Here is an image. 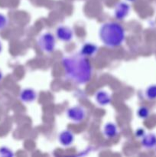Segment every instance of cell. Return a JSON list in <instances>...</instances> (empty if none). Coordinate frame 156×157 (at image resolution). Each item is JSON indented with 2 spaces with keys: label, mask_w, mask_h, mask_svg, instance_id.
<instances>
[{
  "label": "cell",
  "mask_w": 156,
  "mask_h": 157,
  "mask_svg": "<svg viewBox=\"0 0 156 157\" xmlns=\"http://www.w3.org/2000/svg\"><path fill=\"white\" fill-rule=\"evenodd\" d=\"M56 35L58 39L62 41H70L73 38V32L70 28L67 26H60L57 29Z\"/></svg>",
  "instance_id": "5b68a950"
},
{
  "label": "cell",
  "mask_w": 156,
  "mask_h": 157,
  "mask_svg": "<svg viewBox=\"0 0 156 157\" xmlns=\"http://www.w3.org/2000/svg\"><path fill=\"white\" fill-rule=\"evenodd\" d=\"M99 38L105 45L108 47H118L122 44L125 39V31L119 23H104L99 29Z\"/></svg>",
  "instance_id": "7a4b0ae2"
},
{
  "label": "cell",
  "mask_w": 156,
  "mask_h": 157,
  "mask_svg": "<svg viewBox=\"0 0 156 157\" xmlns=\"http://www.w3.org/2000/svg\"><path fill=\"white\" fill-rule=\"evenodd\" d=\"M36 92L31 88H26L22 90L20 95V98L24 103H32L36 99Z\"/></svg>",
  "instance_id": "ba28073f"
},
{
  "label": "cell",
  "mask_w": 156,
  "mask_h": 157,
  "mask_svg": "<svg viewBox=\"0 0 156 157\" xmlns=\"http://www.w3.org/2000/svg\"><path fill=\"white\" fill-rule=\"evenodd\" d=\"M38 44L42 51L47 53L53 52L55 47V38L50 33H44L39 37Z\"/></svg>",
  "instance_id": "3957f363"
},
{
  "label": "cell",
  "mask_w": 156,
  "mask_h": 157,
  "mask_svg": "<svg viewBox=\"0 0 156 157\" xmlns=\"http://www.w3.org/2000/svg\"><path fill=\"white\" fill-rule=\"evenodd\" d=\"M130 7L127 3L120 2L116 6L114 10V15L117 19H123L129 12Z\"/></svg>",
  "instance_id": "8992f818"
},
{
  "label": "cell",
  "mask_w": 156,
  "mask_h": 157,
  "mask_svg": "<svg viewBox=\"0 0 156 157\" xmlns=\"http://www.w3.org/2000/svg\"><path fill=\"white\" fill-rule=\"evenodd\" d=\"M142 145L146 148H151L156 145V136L153 134L146 135L142 140Z\"/></svg>",
  "instance_id": "7c38bea8"
},
{
  "label": "cell",
  "mask_w": 156,
  "mask_h": 157,
  "mask_svg": "<svg viewBox=\"0 0 156 157\" xmlns=\"http://www.w3.org/2000/svg\"><path fill=\"white\" fill-rule=\"evenodd\" d=\"M97 52V46L92 43H87L84 44L81 49V54L84 56H92Z\"/></svg>",
  "instance_id": "30bf717a"
},
{
  "label": "cell",
  "mask_w": 156,
  "mask_h": 157,
  "mask_svg": "<svg viewBox=\"0 0 156 157\" xmlns=\"http://www.w3.org/2000/svg\"><path fill=\"white\" fill-rule=\"evenodd\" d=\"M67 116L69 119L74 123H80L84 120L86 117V112L81 107H73L68 109Z\"/></svg>",
  "instance_id": "277c9868"
},
{
  "label": "cell",
  "mask_w": 156,
  "mask_h": 157,
  "mask_svg": "<svg viewBox=\"0 0 156 157\" xmlns=\"http://www.w3.org/2000/svg\"><path fill=\"white\" fill-rule=\"evenodd\" d=\"M7 21H6V18H5L3 15H0V29H3V28L6 26Z\"/></svg>",
  "instance_id": "9a60e30c"
},
{
  "label": "cell",
  "mask_w": 156,
  "mask_h": 157,
  "mask_svg": "<svg viewBox=\"0 0 156 157\" xmlns=\"http://www.w3.org/2000/svg\"><path fill=\"white\" fill-rule=\"evenodd\" d=\"M103 133L106 137L112 138L116 136V134L118 133V130L115 124H112V123H108L104 127Z\"/></svg>",
  "instance_id": "8fae6325"
},
{
  "label": "cell",
  "mask_w": 156,
  "mask_h": 157,
  "mask_svg": "<svg viewBox=\"0 0 156 157\" xmlns=\"http://www.w3.org/2000/svg\"><path fill=\"white\" fill-rule=\"evenodd\" d=\"M149 114V111L146 107H141L138 110V116L141 118H146Z\"/></svg>",
  "instance_id": "5bb4252c"
},
{
  "label": "cell",
  "mask_w": 156,
  "mask_h": 157,
  "mask_svg": "<svg viewBox=\"0 0 156 157\" xmlns=\"http://www.w3.org/2000/svg\"><path fill=\"white\" fill-rule=\"evenodd\" d=\"M96 101L97 104H99L101 106H106L109 104L111 101V98L110 94L106 91L104 90H99L96 93V97H95Z\"/></svg>",
  "instance_id": "9c48e42d"
},
{
  "label": "cell",
  "mask_w": 156,
  "mask_h": 157,
  "mask_svg": "<svg viewBox=\"0 0 156 157\" xmlns=\"http://www.w3.org/2000/svg\"><path fill=\"white\" fill-rule=\"evenodd\" d=\"M146 97L149 99H154L156 98V85L151 86L147 89L145 92Z\"/></svg>",
  "instance_id": "4fadbf2b"
},
{
  "label": "cell",
  "mask_w": 156,
  "mask_h": 157,
  "mask_svg": "<svg viewBox=\"0 0 156 157\" xmlns=\"http://www.w3.org/2000/svg\"><path fill=\"white\" fill-rule=\"evenodd\" d=\"M73 140H74L73 134L69 130L63 131L59 135V142L64 147H69L71 145L73 142Z\"/></svg>",
  "instance_id": "52a82bcc"
},
{
  "label": "cell",
  "mask_w": 156,
  "mask_h": 157,
  "mask_svg": "<svg viewBox=\"0 0 156 157\" xmlns=\"http://www.w3.org/2000/svg\"><path fill=\"white\" fill-rule=\"evenodd\" d=\"M63 66L67 78L76 84H86L91 78V64L81 53L73 54L64 58Z\"/></svg>",
  "instance_id": "6da1fadb"
},
{
  "label": "cell",
  "mask_w": 156,
  "mask_h": 157,
  "mask_svg": "<svg viewBox=\"0 0 156 157\" xmlns=\"http://www.w3.org/2000/svg\"><path fill=\"white\" fill-rule=\"evenodd\" d=\"M128 1H133V0H128Z\"/></svg>",
  "instance_id": "2e32d148"
}]
</instances>
